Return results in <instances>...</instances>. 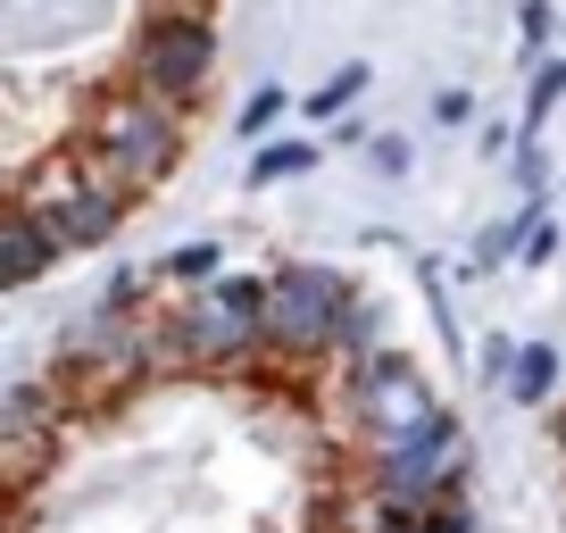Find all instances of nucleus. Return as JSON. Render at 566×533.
Returning <instances> with one entry per match:
<instances>
[{
  "label": "nucleus",
  "instance_id": "f8f14e48",
  "mask_svg": "<svg viewBox=\"0 0 566 533\" xmlns=\"http://www.w3.org/2000/svg\"><path fill=\"white\" fill-rule=\"evenodd\" d=\"M358 92H367V67H334L317 92H308V117H317V125H325V117H342V108H350Z\"/></svg>",
  "mask_w": 566,
  "mask_h": 533
},
{
  "label": "nucleus",
  "instance_id": "9b49d317",
  "mask_svg": "<svg viewBox=\"0 0 566 533\" xmlns=\"http://www.w3.org/2000/svg\"><path fill=\"white\" fill-rule=\"evenodd\" d=\"M317 167V143H266L259 159H250V184H292Z\"/></svg>",
  "mask_w": 566,
  "mask_h": 533
},
{
  "label": "nucleus",
  "instance_id": "423d86ee",
  "mask_svg": "<svg viewBox=\"0 0 566 533\" xmlns=\"http://www.w3.org/2000/svg\"><path fill=\"white\" fill-rule=\"evenodd\" d=\"M25 209L51 226L59 250H101L108 233L125 226V209H134V200H125L92 159H75V167H59V176H42L34 192H25Z\"/></svg>",
  "mask_w": 566,
  "mask_h": 533
},
{
  "label": "nucleus",
  "instance_id": "2eb2a0df",
  "mask_svg": "<svg viewBox=\"0 0 566 533\" xmlns=\"http://www.w3.org/2000/svg\"><path fill=\"white\" fill-rule=\"evenodd\" d=\"M283 117V92L275 84H259V92H250V101H242V134H250V143H259V134H266V125H275Z\"/></svg>",
  "mask_w": 566,
  "mask_h": 533
},
{
  "label": "nucleus",
  "instance_id": "f03ea898",
  "mask_svg": "<svg viewBox=\"0 0 566 533\" xmlns=\"http://www.w3.org/2000/svg\"><path fill=\"white\" fill-rule=\"evenodd\" d=\"M350 309H358V292L342 284L334 266H275L266 275V351H283V358L342 351Z\"/></svg>",
  "mask_w": 566,
  "mask_h": 533
},
{
  "label": "nucleus",
  "instance_id": "dca6fc26",
  "mask_svg": "<svg viewBox=\"0 0 566 533\" xmlns=\"http://www.w3.org/2000/svg\"><path fill=\"white\" fill-rule=\"evenodd\" d=\"M467 108H475L467 92H442V101H433V117H442V125H467Z\"/></svg>",
  "mask_w": 566,
  "mask_h": 533
},
{
  "label": "nucleus",
  "instance_id": "6e6552de",
  "mask_svg": "<svg viewBox=\"0 0 566 533\" xmlns=\"http://www.w3.org/2000/svg\"><path fill=\"white\" fill-rule=\"evenodd\" d=\"M67 259V250L51 242V226H42L34 209H0V292H25V284H42V275H51V266Z\"/></svg>",
  "mask_w": 566,
  "mask_h": 533
},
{
  "label": "nucleus",
  "instance_id": "0eeeda50",
  "mask_svg": "<svg viewBox=\"0 0 566 533\" xmlns=\"http://www.w3.org/2000/svg\"><path fill=\"white\" fill-rule=\"evenodd\" d=\"M350 409H358V426L375 433V450H384V442H408V433H424L433 417H450V409H442V391L424 384V375L408 367L400 351H367V358H358V375H350Z\"/></svg>",
  "mask_w": 566,
  "mask_h": 533
},
{
  "label": "nucleus",
  "instance_id": "f3484780",
  "mask_svg": "<svg viewBox=\"0 0 566 533\" xmlns=\"http://www.w3.org/2000/svg\"><path fill=\"white\" fill-rule=\"evenodd\" d=\"M558 450H566V409H558Z\"/></svg>",
  "mask_w": 566,
  "mask_h": 533
},
{
  "label": "nucleus",
  "instance_id": "ddd939ff",
  "mask_svg": "<svg viewBox=\"0 0 566 533\" xmlns=\"http://www.w3.org/2000/svg\"><path fill=\"white\" fill-rule=\"evenodd\" d=\"M558 92H566V59H542V67H533V101H525V134L558 108Z\"/></svg>",
  "mask_w": 566,
  "mask_h": 533
},
{
  "label": "nucleus",
  "instance_id": "1a4fd4ad",
  "mask_svg": "<svg viewBox=\"0 0 566 533\" xmlns=\"http://www.w3.org/2000/svg\"><path fill=\"white\" fill-rule=\"evenodd\" d=\"M549 384H558V351H549V342H525V351H509V375H500V391H509L516 409L549 400Z\"/></svg>",
  "mask_w": 566,
  "mask_h": 533
},
{
  "label": "nucleus",
  "instance_id": "4468645a",
  "mask_svg": "<svg viewBox=\"0 0 566 533\" xmlns=\"http://www.w3.org/2000/svg\"><path fill=\"white\" fill-rule=\"evenodd\" d=\"M417 533H483V525H475V509L450 492V500H433V509H417Z\"/></svg>",
  "mask_w": 566,
  "mask_h": 533
},
{
  "label": "nucleus",
  "instance_id": "a211bd4d",
  "mask_svg": "<svg viewBox=\"0 0 566 533\" xmlns=\"http://www.w3.org/2000/svg\"><path fill=\"white\" fill-rule=\"evenodd\" d=\"M0 533H9V500H0Z\"/></svg>",
  "mask_w": 566,
  "mask_h": 533
},
{
  "label": "nucleus",
  "instance_id": "f257e3e1",
  "mask_svg": "<svg viewBox=\"0 0 566 533\" xmlns=\"http://www.w3.org/2000/svg\"><path fill=\"white\" fill-rule=\"evenodd\" d=\"M184 143H192V134H184V108L159 101V92H142V84L108 92V101L92 108V125H84V159L101 167L125 200L159 192L184 167Z\"/></svg>",
  "mask_w": 566,
  "mask_h": 533
},
{
  "label": "nucleus",
  "instance_id": "39448f33",
  "mask_svg": "<svg viewBox=\"0 0 566 533\" xmlns=\"http://www.w3.org/2000/svg\"><path fill=\"white\" fill-rule=\"evenodd\" d=\"M209 75H217V34H209V18H192V9H159V18L142 25V42H134V84H142V92H159V101L192 108L200 92H209Z\"/></svg>",
  "mask_w": 566,
  "mask_h": 533
},
{
  "label": "nucleus",
  "instance_id": "9d476101",
  "mask_svg": "<svg viewBox=\"0 0 566 533\" xmlns=\"http://www.w3.org/2000/svg\"><path fill=\"white\" fill-rule=\"evenodd\" d=\"M150 266H159V284H184V292H192V284H209L217 266H226V250H217V242H176L167 259H150Z\"/></svg>",
  "mask_w": 566,
  "mask_h": 533
},
{
  "label": "nucleus",
  "instance_id": "7ed1b4c3",
  "mask_svg": "<svg viewBox=\"0 0 566 533\" xmlns=\"http://www.w3.org/2000/svg\"><path fill=\"white\" fill-rule=\"evenodd\" d=\"M467 467H475V433H467L459 417H433L424 433H408V442H384V450H375V500L417 516V509H433V500L459 492Z\"/></svg>",
  "mask_w": 566,
  "mask_h": 533
},
{
  "label": "nucleus",
  "instance_id": "20e7f679",
  "mask_svg": "<svg viewBox=\"0 0 566 533\" xmlns=\"http://www.w3.org/2000/svg\"><path fill=\"white\" fill-rule=\"evenodd\" d=\"M176 342H184L192 367L259 358L266 351V284H250V275H209V284H192V301H184V317H176Z\"/></svg>",
  "mask_w": 566,
  "mask_h": 533
}]
</instances>
